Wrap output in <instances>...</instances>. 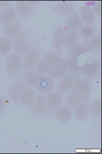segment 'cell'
<instances>
[{"instance_id":"cell-1","label":"cell","mask_w":102,"mask_h":154,"mask_svg":"<svg viewBox=\"0 0 102 154\" xmlns=\"http://www.w3.org/2000/svg\"><path fill=\"white\" fill-rule=\"evenodd\" d=\"M30 38L26 33H21L13 42V48L20 56H25L32 48Z\"/></svg>"},{"instance_id":"cell-2","label":"cell","mask_w":102,"mask_h":154,"mask_svg":"<svg viewBox=\"0 0 102 154\" xmlns=\"http://www.w3.org/2000/svg\"><path fill=\"white\" fill-rule=\"evenodd\" d=\"M79 78V75L73 73L67 74L64 76L63 79H60L58 84V92L62 95L69 94L71 91L75 83Z\"/></svg>"},{"instance_id":"cell-3","label":"cell","mask_w":102,"mask_h":154,"mask_svg":"<svg viewBox=\"0 0 102 154\" xmlns=\"http://www.w3.org/2000/svg\"><path fill=\"white\" fill-rule=\"evenodd\" d=\"M32 111L39 115L46 114L49 110L46 97L43 94L36 95V97L30 106Z\"/></svg>"},{"instance_id":"cell-4","label":"cell","mask_w":102,"mask_h":154,"mask_svg":"<svg viewBox=\"0 0 102 154\" xmlns=\"http://www.w3.org/2000/svg\"><path fill=\"white\" fill-rule=\"evenodd\" d=\"M5 66L9 74H15L22 66L21 56L15 52L11 53L6 61Z\"/></svg>"},{"instance_id":"cell-5","label":"cell","mask_w":102,"mask_h":154,"mask_svg":"<svg viewBox=\"0 0 102 154\" xmlns=\"http://www.w3.org/2000/svg\"><path fill=\"white\" fill-rule=\"evenodd\" d=\"M92 91V85L89 80L85 77H79L75 83L71 92L89 95Z\"/></svg>"},{"instance_id":"cell-6","label":"cell","mask_w":102,"mask_h":154,"mask_svg":"<svg viewBox=\"0 0 102 154\" xmlns=\"http://www.w3.org/2000/svg\"><path fill=\"white\" fill-rule=\"evenodd\" d=\"M89 100V95L71 92L66 96L64 102L66 105H67L71 109H73L77 105L83 103H88Z\"/></svg>"},{"instance_id":"cell-7","label":"cell","mask_w":102,"mask_h":154,"mask_svg":"<svg viewBox=\"0 0 102 154\" xmlns=\"http://www.w3.org/2000/svg\"><path fill=\"white\" fill-rule=\"evenodd\" d=\"M40 51L37 48L31 49L24 57L22 61V67L25 70H29L36 66L39 61Z\"/></svg>"},{"instance_id":"cell-8","label":"cell","mask_w":102,"mask_h":154,"mask_svg":"<svg viewBox=\"0 0 102 154\" xmlns=\"http://www.w3.org/2000/svg\"><path fill=\"white\" fill-rule=\"evenodd\" d=\"M17 19V11L15 8H10L0 12V23L6 27L16 22Z\"/></svg>"},{"instance_id":"cell-9","label":"cell","mask_w":102,"mask_h":154,"mask_svg":"<svg viewBox=\"0 0 102 154\" xmlns=\"http://www.w3.org/2000/svg\"><path fill=\"white\" fill-rule=\"evenodd\" d=\"M54 114L57 120L63 124L69 122L73 115L72 109L67 105L63 104L56 109Z\"/></svg>"},{"instance_id":"cell-10","label":"cell","mask_w":102,"mask_h":154,"mask_svg":"<svg viewBox=\"0 0 102 154\" xmlns=\"http://www.w3.org/2000/svg\"><path fill=\"white\" fill-rule=\"evenodd\" d=\"M55 86L54 79L48 75H42L39 83L36 86L37 89L43 94L53 91Z\"/></svg>"},{"instance_id":"cell-11","label":"cell","mask_w":102,"mask_h":154,"mask_svg":"<svg viewBox=\"0 0 102 154\" xmlns=\"http://www.w3.org/2000/svg\"><path fill=\"white\" fill-rule=\"evenodd\" d=\"M72 114L78 121H86L89 118L91 114L89 103H83L77 105L73 108Z\"/></svg>"},{"instance_id":"cell-12","label":"cell","mask_w":102,"mask_h":154,"mask_svg":"<svg viewBox=\"0 0 102 154\" xmlns=\"http://www.w3.org/2000/svg\"><path fill=\"white\" fill-rule=\"evenodd\" d=\"M100 70V64L98 62H95L91 64L81 66V75L85 78L90 80L96 77Z\"/></svg>"},{"instance_id":"cell-13","label":"cell","mask_w":102,"mask_h":154,"mask_svg":"<svg viewBox=\"0 0 102 154\" xmlns=\"http://www.w3.org/2000/svg\"><path fill=\"white\" fill-rule=\"evenodd\" d=\"M75 5L70 2H63L54 7V11L59 15L69 17L75 11Z\"/></svg>"},{"instance_id":"cell-14","label":"cell","mask_w":102,"mask_h":154,"mask_svg":"<svg viewBox=\"0 0 102 154\" xmlns=\"http://www.w3.org/2000/svg\"><path fill=\"white\" fill-rule=\"evenodd\" d=\"M79 15L81 20L86 25H92L95 23V15L93 11V8L89 6H85L81 8Z\"/></svg>"},{"instance_id":"cell-15","label":"cell","mask_w":102,"mask_h":154,"mask_svg":"<svg viewBox=\"0 0 102 154\" xmlns=\"http://www.w3.org/2000/svg\"><path fill=\"white\" fill-rule=\"evenodd\" d=\"M46 99L49 109L54 110L62 105L64 102L63 95L58 92L51 91L47 94Z\"/></svg>"},{"instance_id":"cell-16","label":"cell","mask_w":102,"mask_h":154,"mask_svg":"<svg viewBox=\"0 0 102 154\" xmlns=\"http://www.w3.org/2000/svg\"><path fill=\"white\" fill-rule=\"evenodd\" d=\"M69 70L64 60H63L53 67L51 72L48 74L49 76L54 80H59L68 74Z\"/></svg>"},{"instance_id":"cell-17","label":"cell","mask_w":102,"mask_h":154,"mask_svg":"<svg viewBox=\"0 0 102 154\" xmlns=\"http://www.w3.org/2000/svg\"><path fill=\"white\" fill-rule=\"evenodd\" d=\"M83 25V22L77 13H73L69 16L66 22V28L68 31L77 32Z\"/></svg>"},{"instance_id":"cell-18","label":"cell","mask_w":102,"mask_h":154,"mask_svg":"<svg viewBox=\"0 0 102 154\" xmlns=\"http://www.w3.org/2000/svg\"><path fill=\"white\" fill-rule=\"evenodd\" d=\"M36 97L34 91L29 88H26L20 94L19 103L25 107H30Z\"/></svg>"},{"instance_id":"cell-19","label":"cell","mask_w":102,"mask_h":154,"mask_svg":"<svg viewBox=\"0 0 102 154\" xmlns=\"http://www.w3.org/2000/svg\"><path fill=\"white\" fill-rule=\"evenodd\" d=\"M66 31V28L62 25L57 26L54 31L53 38V48L57 51H60L61 47L63 45Z\"/></svg>"},{"instance_id":"cell-20","label":"cell","mask_w":102,"mask_h":154,"mask_svg":"<svg viewBox=\"0 0 102 154\" xmlns=\"http://www.w3.org/2000/svg\"><path fill=\"white\" fill-rule=\"evenodd\" d=\"M27 88L26 86L20 82H17L12 85L8 90V95L11 100L15 103H19V98L22 91Z\"/></svg>"},{"instance_id":"cell-21","label":"cell","mask_w":102,"mask_h":154,"mask_svg":"<svg viewBox=\"0 0 102 154\" xmlns=\"http://www.w3.org/2000/svg\"><path fill=\"white\" fill-rule=\"evenodd\" d=\"M22 26L20 23L15 22L6 27L3 29L4 35L11 40H15L22 33Z\"/></svg>"},{"instance_id":"cell-22","label":"cell","mask_w":102,"mask_h":154,"mask_svg":"<svg viewBox=\"0 0 102 154\" xmlns=\"http://www.w3.org/2000/svg\"><path fill=\"white\" fill-rule=\"evenodd\" d=\"M79 36V33L78 32L66 30L64 34L63 45L66 49H70L77 44Z\"/></svg>"},{"instance_id":"cell-23","label":"cell","mask_w":102,"mask_h":154,"mask_svg":"<svg viewBox=\"0 0 102 154\" xmlns=\"http://www.w3.org/2000/svg\"><path fill=\"white\" fill-rule=\"evenodd\" d=\"M42 75L36 70H29L25 77V85L30 88L36 87Z\"/></svg>"},{"instance_id":"cell-24","label":"cell","mask_w":102,"mask_h":154,"mask_svg":"<svg viewBox=\"0 0 102 154\" xmlns=\"http://www.w3.org/2000/svg\"><path fill=\"white\" fill-rule=\"evenodd\" d=\"M82 44L89 50V52H93L99 50L101 48V38L100 35H94L88 40H85Z\"/></svg>"},{"instance_id":"cell-25","label":"cell","mask_w":102,"mask_h":154,"mask_svg":"<svg viewBox=\"0 0 102 154\" xmlns=\"http://www.w3.org/2000/svg\"><path fill=\"white\" fill-rule=\"evenodd\" d=\"M16 11L18 15L23 18H27L31 15L33 9L26 3L22 1H18L15 3Z\"/></svg>"},{"instance_id":"cell-26","label":"cell","mask_w":102,"mask_h":154,"mask_svg":"<svg viewBox=\"0 0 102 154\" xmlns=\"http://www.w3.org/2000/svg\"><path fill=\"white\" fill-rule=\"evenodd\" d=\"M13 49V43L9 38L5 36L0 39V54L6 56L10 54Z\"/></svg>"},{"instance_id":"cell-27","label":"cell","mask_w":102,"mask_h":154,"mask_svg":"<svg viewBox=\"0 0 102 154\" xmlns=\"http://www.w3.org/2000/svg\"><path fill=\"white\" fill-rule=\"evenodd\" d=\"M43 60L54 66L63 60L61 55L55 51H48L43 55Z\"/></svg>"},{"instance_id":"cell-28","label":"cell","mask_w":102,"mask_h":154,"mask_svg":"<svg viewBox=\"0 0 102 154\" xmlns=\"http://www.w3.org/2000/svg\"><path fill=\"white\" fill-rule=\"evenodd\" d=\"M87 52L89 51L82 44H77L76 45H75L74 47L69 50L68 54L69 57H72L73 59L77 60V58L79 56L82 55Z\"/></svg>"},{"instance_id":"cell-29","label":"cell","mask_w":102,"mask_h":154,"mask_svg":"<svg viewBox=\"0 0 102 154\" xmlns=\"http://www.w3.org/2000/svg\"><path fill=\"white\" fill-rule=\"evenodd\" d=\"M64 61L66 62L69 72L73 74L78 75H81V66L78 65L77 60L73 59L70 57H67Z\"/></svg>"},{"instance_id":"cell-30","label":"cell","mask_w":102,"mask_h":154,"mask_svg":"<svg viewBox=\"0 0 102 154\" xmlns=\"http://www.w3.org/2000/svg\"><path fill=\"white\" fill-rule=\"evenodd\" d=\"M90 113L95 118H100L101 115V101L99 98L94 99L89 105Z\"/></svg>"},{"instance_id":"cell-31","label":"cell","mask_w":102,"mask_h":154,"mask_svg":"<svg viewBox=\"0 0 102 154\" xmlns=\"http://www.w3.org/2000/svg\"><path fill=\"white\" fill-rule=\"evenodd\" d=\"M95 34V28L93 25H83L79 29V35L85 40H88L92 38Z\"/></svg>"},{"instance_id":"cell-32","label":"cell","mask_w":102,"mask_h":154,"mask_svg":"<svg viewBox=\"0 0 102 154\" xmlns=\"http://www.w3.org/2000/svg\"><path fill=\"white\" fill-rule=\"evenodd\" d=\"M53 66L45 62L44 60L39 61L36 65V70L42 75L49 74L53 69Z\"/></svg>"},{"instance_id":"cell-33","label":"cell","mask_w":102,"mask_h":154,"mask_svg":"<svg viewBox=\"0 0 102 154\" xmlns=\"http://www.w3.org/2000/svg\"><path fill=\"white\" fill-rule=\"evenodd\" d=\"M93 11L95 14V15H97L98 17H101V2H97L96 3L94 6Z\"/></svg>"},{"instance_id":"cell-34","label":"cell","mask_w":102,"mask_h":154,"mask_svg":"<svg viewBox=\"0 0 102 154\" xmlns=\"http://www.w3.org/2000/svg\"><path fill=\"white\" fill-rule=\"evenodd\" d=\"M6 106V99L3 96L0 95V115L2 114L3 112L5 111Z\"/></svg>"},{"instance_id":"cell-35","label":"cell","mask_w":102,"mask_h":154,"mask_svg":"<svg viewBox=\"0 0 102 154\" xmlns=\"http://www.w3.org/2000/svg\"><path fill=\"white\" fill-rule=\"evenodd\" d=\"M11 3L8 1H0V8L1 9H6L9 8Z\"/></svg>"},{"instance_id":"cell-36","label":"cell","mask_w":102,"mask_h":154,"mask_svg":"<svg viewBox=\"0 0 102 154\" xmlns=\"http://www.w3.org/2000/svg\"><path fill=\"white\" fill-rule=\"evenodd\" d=\"M2 35H0V39H1V38H2Z\"/></svg>"},{"instance_id":"cell-37","label":"cell","mask_w":102,"mask_h":154,"mask_svg":"<svg viewBox=\"0 0 102 154\" xmlns=\"http://www.w3.org/2000/svg\"><path fill=\"white\" fill-rule=\"evenodd\" d=\"M0 31H1V26H0Z\"/></svg>"},{"instance_id":"cell-38","label":"cell","mask_w":102,"mask_h":154,"mask_svg":"<svg viewBox=\"0 0 102 154\" xmlns=\"http://www.w3.org/2000/svg\"><path fill=\"white\" fill-rule=\"evenodd\" d=\"M0 89H1V84H0Z\"/></svg>"},{"instance_id":"cell-39","label":"cell","mask_w":102,"mask_h":154,"mask_svg":"<svg viewBox=\"0 0 102 154\" xmlns=\"http://www.w3.org/2000/svg\"><path fill=\"white\" fill-rule=\"evenodd\" d=\"M0 73H1V70H0Z\"/></svg>"}]
</instances>
